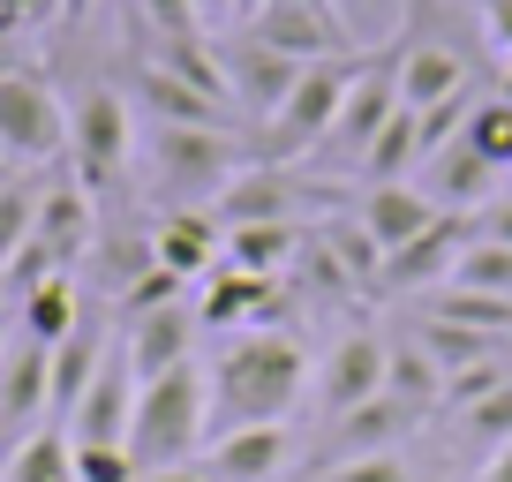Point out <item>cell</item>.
Segmentation results:
<instances>
[{
    "instance_id": "6da1fadb",
    "label": "cell",
    "mask_w": 512,
    "mask_h": 482,
    "mask_svg": "<svg viewBox=\"0 0 512 482\" xmlns=\"http://www.w3.org/2000/svg\"><path fill=\"white\" fill-rule=\"evenodd\" d=\"M204 385H211V437L249 430V422H287L294 400L309 392V354H302L294 332L256 324V332H234L219 347V362L204 370Z\"/></svg>"
},
{
    "instance_id": "7a4b0ae2",
    "label": "cell",
    "mask_w": 512,
    "mask_h": 482,
    "mask_svg": "<svg viewBox=\"0 0 512 482\" xmlns=\"http://www.w3.org/2000/svg\"><path fill=\"white\" fill-rule=\"evenodd\" d=\"M211 437V385L196 362L136 385V422H128V460L136 467H181Z\"/></svg>"
},
{
    "instance_id": "3957f363",
    "label": "cell",
    "mask_w": 512,
    "mask_h": 482,
    "mask_svg": "<svg viewBox=\"0 0 512 482\" xmlns=\"http://www.w3.org/2000/svg\"><path fill=\"white\" fill-rule=\"evenodd\" d=\"M249 159L256 151H241L234 129H166V121H151V196H166V211H211L219 189Z\"/></svg>"
},
{
    "instance_id": "277c9868",
    "label": "cell",
    "mask_w": 512,
    "mask_h": 482,
    "mask_svg": "<svg viewBox=\"0 0 512 482\" xmlns=\"http://www.w3.org/2000/svg\"><path fill=\"white\" fill-rule=\"evenodd\" d=\"M354 61H362V53H354ZM354 61H309L302 76H294V91L279 98L272 121H256V159L264 166L317 159L332 121H339V98H347V83H354Z\"/></svg>"
},
{
    "instance_id": "5b68a950",
    "label": "cell",
    "mask_w": 512,
    "mask_h": 482,
    "mask_svg": "<svg viewBox=\"0 0 512 482\" xmlns=\"http://www.w3.org/2000/svg\"><path fill=\"white\" fill-rule=\"evenodd\" d=\"M136 159V121H128V98L113 83H91V91L68 106V166H76V189L91 196H113Z\"/></svg>"
},
{
    "instance_id": "8992f818",
    "label": "cell",
    "mask_w": 512,
    "mask_h": 482,
    "mask_svg": "<svg viewBox=\"0 0 512 482\" xmlns=\"http://www.w3.org/2000/svg\"><path fill=\"white\" fill-rule=\"evenodd\" d=\"M400 53H407V31L392 38V46H377V53L354 61V83H347V98H339V121H332V136H324L317 159L362 166V151L377 144V129L400 113Z\"/></svg>"
},
{
    "instance_id": "52a82bcc",
    "label": "cell",
    "mask_w": 512,
    "mask_h": 482,
    "mask_svg": "<svg viewBox=\"0 0 512 482\" xmlns=\"http://www.w3.org/2000/svg\"><path fill=\"white\" fill-rule=\"evenodd\" d=\"M0 151L31 174V166L68 159V98L53 91L38 68H16L0 83Z\"/></svg>"
},
{
    "instance_id": "ba28073f",
    "label": "cell",
    "mask_w": 512,
    "mask_h": 482,
    "mask_svg": "<svg viewBox=\"0 0 512 482\" xmlns=\"http://www.w3.org/2000/svg\"><path fill=\"white\" fill-rule=\"evenodd\" d=\"M415 422H422V407L392 400V392L347 407V415H332L317 430V445L302 452V482L309 475H332V467H347V460H369V452H400V437H415Z\"/></svg>"
},
{
    "instance_id": "9c48e42d",
    "label": "cell",
    "mask_w": 512,
    "mask_h": 482,
    "mask_svg": "<svg viewBox=\"0 0 512 482\" xmlns=\"http://www.w3.org/2000/svg\"><path fill=\"white\" fill-rule=\"evenodd\" d=\"M302 211H332V189H317V181L287 174V166H264L249 159L234 181L219 189V204H211V219L219 226H302Z\"/></svg>"
},
{
    "instance_id": "30bf717a",
    "label": "cell",
    "mask_w": 512,
    "mask_h": 482,
    "mask_svg": "<svg viewBox=\"0 0 512 482\" xmlns=\"http://www.w3.org/2000/svg\"><path fill=\"white\" fill-rule=\"evenodd\" d=\"M241 31L256 38V46L287 53V61H354V31L339 8H309V0H256L249 16H241Z\"/></svg>"
},
{
    "instance_id": "8fae6325",
    "label": "cell",
    "mask_w": 512,
    "mask_h": 482,
    "mask_svg": "<svg viewBox=\"0 0 512 482\" xmlns=\"http://www.w3.org/2000/svg\"><path fill=\"white\" fill-rule=\"evenodd\" d=\"M384 362H392V347H384L377 332H339L332 354L317 362V377H309V392H317V422L377 400V392H384Z\"/></svg>"
},
{
    "instance_id": "7c38bea8",
    "label": "cell",
    "mask_w": 512,
    "mask_h": 482,
    "mask_svg": "<svg viewBox=\"0 0 512 482\" xmlns=\"http://www.w3.org/2000/svg\"><path fill=\"white\" fill-rule=\"evenodd\" d=\"M128 422H136V370H128L121 339L106 347V362H98V377L83 385L76 415L61 422L76 445H128Z\"/></svg>"
},
{
    "instance_id": "4fadbf2b",
    "label": "cell",
    "mask_w": 512,
    "mask_h": 482,
    "mask_svg": "<svg viewBox=\"0 0 512 482\" xmlns=\"http://www.w3.org/2000/svg\"><path fill=\"white\" fill-rule=\"evenodd\" d=\"M196 332H204V324H196V302H166V309L128 317L121 324V354H128V370H136V385L196 362Z\"/></svg>"
},
{
    "instance_id": "5bb4252c",
    "label": "cell",
    "mask_w": 512,
    "mask_h": 482,
    "mask_svg": "<svg viewBox=\"0 0 512 482\" xmlns=\"http://www.w3.org/2000/svg\"><path fill=\"white\" fill-rule=\"evenodd\" d=\"M196 324H204V332H226V339L256 332V324H279V279L219 264V272L204 279V294H196Z\"/></svg>"
},
{
    "instance_id": "9a60e30c",
    "label": "cell",
    "mask_w": 512,
    "mask_h": 482,
    "mask_svg": "<svg viewBox=\"0 0 512 482\" xmlns=\"http://www.w3.org/2000/svg\"><path fill=\"white\" fill-rule=\"evenodd\" d=\"M38 415L53 422V347L8 332V347H0V422L38 430Z\"/></svg>"
},
{
    "instance_id": "2e32d148",
    "label": "cell",
    "mask_w": 512,
    "mask_h": 482,
    "mask_svg": "<svg viewBox=\"0 0 512 482\" xmlns=\"http://www.w3.org/2000/svg\"><path fill=\"white\" fill-rule=\"evenodd\" d=\"M204 467L219 482H279L294 467V430L287 422H249V430H219L204 445Z\"/></svg>"
},
{
    "instance_id": "e0dca14e",
    "label": "cell",
    "mask_w": 512,
    "mask_h": 482,
    "mask_svg": "<svg viewBox=\"0 0 512 482\" xmlns=\"http://www.w3.org/2000/svg\"><path fill=\"white\" fill-rule=\"evenodd\" d=\"M309 61H287V53L272 46H256L249 31L226 46V91H234V113H249V121H272L279 98L294 91V76H302Z\"/></svg>"
},
{
    "instance_id": "ac0fdd59",
    "label": "cell",
    "mask_w": 512,
    "mask_h": 482,
    "mask_svg": "<svg viewBox=\"0 0 512 482\" xmlns=\"http://www.w3.org/2000/svg\"><path fill=\"white\" fill-rule=\"evenodd\" d=\"M422 196H430L437 211H460V219H475V211L497 196V166L482 159L467 136H452L445 151H430V159H422Z\"/></svg>"
},
{
    "instance_id": "d6986e66",
    "label": "cell",
    "mask_w": 512,
    "mask_h": 482,
    "mask_svg": "<svg viewBox=\"0 0 512 482\" xmlns=\"http://www.w3.org/2000/svg\"><path fill=\"white\" fill-rule=\"evenodd\" d=\"M151 257L174 279H211L226 264V226L211 219V211H166V219L151 226Z\"/></svg>"
},
{
    "instance_id": "ffe728a7",
    "label": "cell",
    "mask_w": 512,
    "mask_h": 482,
    "mask_svg": "<svg viewBox=\"0 0 512 482\" xmlns=\"http://www.w3.org/2000/svg\"><path fill=\"white\" fill-rule=\"evenodd\" d=\"M354 219H362L369 241L392 257V249H407L415 234L437 226V204L422 196V181H377V189H362V211H354Z\"/></svg>"
},
{
    "instance_id": "44dd1931",
    "label": "cell",
    "mask_w": 512,
    "mask_h": 482,
    "mask_svg": "<svg viewBox=\"0 0 512 482\" xmlns=\"http://www.w3.org/2000/svg\"><path fill=\"white\" fill-rule=\"evenodd\" d=\"M136 106L151 113V121H166V129H234L241 113L226 106V98H204V91H189V83H174L166 68H136Z\"/></svg>"
},
{
    "instance_id": "7402d4cb",
    "label": "cell",
    "mask_w": 512,
    "mask_h": 482,
    "mask_svg": "<svg viewBox=\"0 0 512 482\" xmlns=\"http://www.w3.org/2000/svg\"><path fill=\"white\" fill-rule=\"evenodd\" d=\"M76 324H83L76 272H53V279H38V287H23V294H16V332H23V339H38V347H61Z\"/></svg>"
},
{
    "instance_id": "603a6c76",
    "label": "cell",
    "mask_w": 512,
    "mask_h": 482,
    "mask_svg": "<svg viewBox=\"0 0 512 482\" xmlns=\"http://www.w3.org/2000/svg\"><path fill=\"white\" fill-rule=\"evenodd\" d=\"M0 482H76V437H68L61 422L23 430L16 445H8V460H0Z\"/></svg>"
},
{
    "instance_id": "cb8c5ba5",
    "label": "cell",
    "mask_w": 512,
    "mask_h": 482,
    "mask_svg": "<svg viewBox=\"0 0 512 482\" xmlns=\"http://www.w3.org/2000/svg\"><path fill=\"white\" fill-rule=\"evenodd\" d=\"M302 241H309V226H226V264L234 272H256V279H279V272H294V257H302Z\"/></svg>"
},
{
    "instance_id": "d4e9b609",
    "label": "cell",
    "mask_w": 512,
    "mask_h": 482,
    "mask_svg": "<svg viewBox=\"0 0 512 482\" xmlns=\"http://www.w3.org/2000/svg\"><path fill=\"white\" fill-rule=\"evenodd\" d=\"M309 234H317V249L339 264V279H347L354 294H384V249L369 241L362 219H324V226H309Z\"/></svg>"
},
{
    "instance_id": "484cf974",
    "label": "cell",
    "mask_w": 512,
    "mask_h": 482,
    "mask_svg": "<svg viewBox=\"0 0 512 482\" xmlns=\"http://www.w3.org/2000/svg\"><path fill=\"white\" fill-rule=\"evenodd\" d=\"M144 61H151V68H166L174 83H189V91L226 98V106H234V91H226V53H211V38H204V31H189V38H151Z\"/></svg>"
},
{
    "instance_id": "4316f807",
    "label": "cell",
    "mask_w": 512,
    "mask_h": 482,
    "mask_svg": "<svg viewBox=\"0 0 512 482\" xmlns=\"http://www.w3.org/2000/svg\"><path fill=\"white\" fill-rule=\"evenodd\" d=\"M106 347H113V339L98 332L91 317H83L76 332H68L61 347H53V422H68V415H76V400H83V385H91V377H98V362H106Z\"/></svg>"
},
{
    "instance_id": "83f0119b",
    "label": "cell",
    "mask_w": 512,
    "mask_h": 482,
    "mask_svg": "<svg viewBox=\"0 0 512 482\" xmlns=\"http://www.w3.org/2000/svg\"><path fill=\"white\" fill-rule=\"evenodd\" d=\"M467 91V61L452 46H407L400 53V106H437V98H460Z\"/></svg>"
},
{
    "instance_id": "f1b7e54d",
    "label": "cell",
    "mask_w": 512,
    "mask_h": 482,
    "mask_svg": "<svg viewBox=\"0 0 512 482\" xmlns=\"http://www.w3.org/2000/svg\"><path fill=\"white\" fill-rule=\"evenodd\" d=\"M422 317L467 324V332H482V339H505V347H512V302H505V294H482V287H430Z\"/></svg>"
},
{
    "instance_id": "f546056e",
    "label": "cell",
    "mask_w": 512,
    "mask_h": 482,
    "mask_svg": "<svg viewBox=\"0 0 512 482\" xmlns=\"http://www.w3.org/2000/svg\"><path fill=\"white\" fill-rule=\"evenodd\" d=\"M422 166V129H415V113H392V121H384L377 129V144L362 151V166H354V174H362V189H377V181H407Z\"/></svg>"
},
{
    "instance_id": "4dcf8cb0",
    "label": "cell",
    "mask_w": 512,
    "mask_h": 482,
    "mask_svg": "<svg viewBox=\"0 0 512 482\" xmlns=\"http://www.w3.org/2000/svg\"><path fill=\"white\" fill-rule=\"evenodd\" d=\"M415 347L452 377V370H467V362L505 354V339H482V332H467V324H445V317H422V309H415Z\"/></svg>"
},
{
    "instance_id": "1f68e13d",
    "label": "cell",
    "mask_w": 512,
    "mask_h": 482,
    "mask_svg": "<svg viewBox=\"0 0 512 482\" xmlns=\"http://www.w3.org/2000/svg\"><path fill=\"white\" fill-rule=\"evenodd\" d=\"M384 392L430 415V407H445V370H437L415 339H400V347H392V362H384Z\"/></svg>"
},
{
    "instance_id": "d6a6232c",
    "label": "cell",
    "mask_w": 512,
    "mask_h": 482,
    "mask_svg": "<svg viewBox=\"0 0 512 482\" xmlns=\"http://www.w3.org/2000/svg\"><path fill=\"white\" fill-rule=\"evenodd\" d=\"M445 287H482V294H505L512 302V241H467L460 249V264H452V279Z\"/></svg>"
},
{
    "instance_id": "836d02e7",
    "label": "cell",
    "mask_w": 512,
    "mask_h": 482,
    "mask_svg": "<svg viewBox=\"0 0 512 482\" xmlns=\"http://www.w3.org/2000/svg\"><path fill=\"white\" fill-rule=\"evenodd\" d=\"M38 196H46V181L23 174L0 189V279H8V264L23 257V241H31V219H38Z\"/></svg>"
},
{
    "instance_id": "e575fe53",
    "label": "cell",
    "mask_w": 512,
    "mask_h": 482,
    "mask_svg": "<svg viewBox=\"0 0 512 482\" xmlns=\"http://www.w3.org/2000/svg\"><path fill=\"white\" fill-rule=\"evenodd\" d=\"M497 445H512V385H497L490 400H475V407L460 415V452L490 460Z\"/></svg>"
},
{
    "instance_id": "d590c367",
    "label": "cell",
    "mask_w": 512,
    "mask_h": 482,
    "mask_svg": "<svg viewBox=\"0 0 512 482\" xmlns=\"http://www.w3.org/2000/svg\"><path fill=\"white\" fill-rule=\"evenodd\" d=\"M467 144H475L497 174H512V98L505 91L475 98V113H467Z\"/></svg>"
},
{
    "instance_id": "8d00e7d4",
    "label": "cell",
    "mask_w": 512,
    "mask_h": 482,
    "mask_svg": "<svg viewBox=\"0 0 512 482\" xmlns=\"http://www.w3.org/2000/svg\"><path fill=\"white\" fill-rule=\"evenodd\" d=\"M497 385H512V370L497 362V354H490V362H467V370H452V377H445V407H452V415H467V407L490 400Z\"/></svg>"
},
{
    "instance_id": "74e56055",
    "label": "cell",
    "mask_w": 512,
    "mask_h": 482,
    "mask_svg": "<svg viewBox=\"0 0 512 482\" xmlns=\"http://www.w3.org/2000/svg\"><path fill=\"white\" fill-rule=\"evenodd\" d=\"M181 294H189V279H174L166 264H151L144 279H128V287H121V324H128V317H144V309H166V302H181Z\"/></svg>"
},
{
    "instance_id": "f35d334b",
    "label": "cell",
    "mask_w": 512,
    "mask_h": 482,
    "mask_svg": "<svg viewBox=\"0 0 512 482\" xmlns=\"http://www.w3.org/2000/svg\"><path fill=\"white\" fill-rule=\"evenodd\" d=\"M144 467L128 460V445H76V482H136Z\"/></svg>"
},
{
    "instance_id": "ab89813d",
    "label": "cell",
    "mask_w": 512,
    "mask_h": 482,
    "mask_svg": "<svg viewBox=\"0 0 512 482\" xmlns=\"http://www.w3.org/2000/svg\"><path fill=\"white\" fill-rule=\"evenodd\" d=\"M309 482H422V475L400 460V452H369V460H347V467H332V475H309Z\"/></svg>"
},
{
    "instance_id": "60d3db41",
    "label": "cell",
    "mask_w": 512,
    "mask_h": 482,
    "mask_svg": "<svg viewBox=\"0 0 512 482\" xmlns=\"http://www.w3.org/2000/svg\"><path fill=\"white\" fill-rule=\"evenodd\" d=\"M151 23V38H189L196 31V0H136Z\"/></svg>"
},
{
    "instance_id": "b9f144b4",
    "label": "cell",
    "mask_w": 512,
    "mask_h": 482,
    "mask_svg": "<svg viewBox=\"0 0 512 482\" xmlns=\"http://www.w3.org/2000/svg\"><path fill=\"white\" fill-rule=\"evenodd\" d=\"M38 23H61V0H0V31L8 38L38 31Z\"/></svg>"
},
{
    "instance_id": "7bdbcfd3",
    "label": "cell",
    "mask_w": 512,
    "mask_h": 482,
    "mask_svg": "<svg viewBox=\"0 0 512 482\" xmlns=\"http://www.w3.org/2000/svg\"><path fill=\"white\" fill-rule=\"evenodd\" d=\"M475 234H482V241H512V189H497L490 204L475 211Z\"/></svg>"
},
{
    "instance_id": "ee69618b",
    "label": "cell",
    "mask_w": 512,
    "mask_h": 482,
    "mask_svg": "<svg viewBox=\"0 0 512 482\" xmlns=\"http://www.w3.org/2000/svg\"><path fill=\"white\" fill-rule=\"evenodd\" d=\"M482 16H490V46L512 61V0H482Z\"/></svg>"
},
{
    "instance_id": "f6af8a7d",
    "label": "cell",
    "mask_w": 512,
    "mask_h": 482,
    "mask_svg": "<svg viewBox=\"0 0 512 482\" xmlns=\"http://www.w3.org/2000/svg\"><path fill=\"white\" fill-rule=\"evenodd\" d=\"M136 482H219V475H211L204 460H181V467H144Z\"/></svg>"
},
{
    "instance_id": "bcb514c9",
    "label": "cell",
    "mask_w": 512,
    "mask_h": 482,
    "mask_svg": "<svg viewBox=\"0 0 512 482\" xmlns=\"http://www.w3.org/2000/svg\"><path fill=\"white\" fill-rule=\"evenodd\" d=\"M16 68H31V53H23V38H8V31H0V83L16 76Z\"/></svg>"
},
{
    "instance_id": "7dc6e473",
    "label": "cell",
    "mask_w": 512,
    "mask_h": 482,
    "mask_svg": "<svg viewBox=\"0 0 512 482\" xmlns=\"http://www.w3.org/2000/svg\"><path fill=\"white\" fill-rule=\"evenodd\" d=\"M475 482H512V445H497L490 460H482V475Z\"/></svg>"
},
{
    "instance_id": "c3c4849f",
    "label": "cell",
    "mask_w": 512,
    "mask_h": 482,
    "mask_svg": "<svg viewBox=\"0 0 512 482\" xmlns=\"http://www.w3.org/2000/svg\"><path fill=\"white\" fill-rule=\"evenodd\" d=\"M91 8H98V0H61V16H91Z\"/></svg>"
},
{
    "instance_id": "681fc988",
    "label": "cell",
    "mask_w": 512,
    "mask_h": 482,
    "mask_svg": "<svg viewBox=\"0 0 512 482\" xmlns=\"http://www.w3.org/2000/svg\"><path fill=\"white\" fill-rule=\"evenodd\" d=\"M505 98H512V61H505Z\"/></svg>"
},
{
    "instance_id": "f907efd6",
    "label": "cell",
    "mask_w": 512,
    "mask_h": 482,
    "mask_svg": "<svg viewBox=\"0 0 512 482\" xmlns=\"http://www.w3.org/2000/svg\"><path fill=\"white\" fill-rule=\"evenodd\" d=\"M309 8H339V0H309Z\"/></svg>"
}]
</instances>
